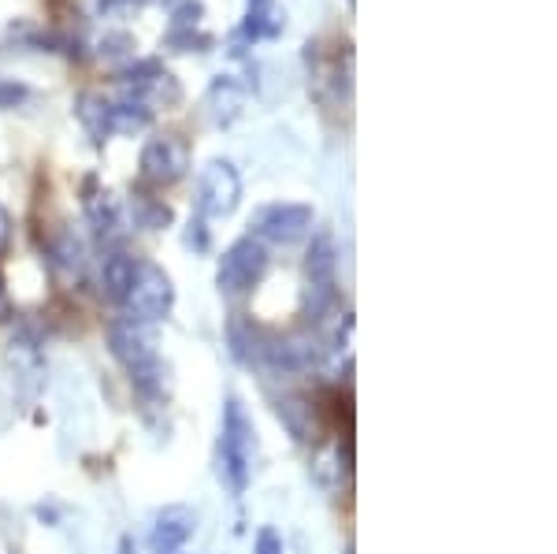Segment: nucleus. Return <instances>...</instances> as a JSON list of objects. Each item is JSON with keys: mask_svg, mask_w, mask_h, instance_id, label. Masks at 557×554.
I'll list each match as a JSON object with an SVG mask.
<instances>
[{"mask_svg": "<svg viewBox=\"0 0 557 554\" xmlns=\"http://www.w3.org/2000/svg\"><path fill=\"white\" fill-rule=\"evenodd\" d=\"M108 350L127 372L131 387L146 402H160L168 395V365L160 361L157 332L149 324H134V320H112L108 324Z\"/></svg>", "mask_w": 557, "mask_h": 554, "instance_id": "f257e3e1", "label": "nucleus"}, {"mask_svg": "<svg viewBox=\"0 0 557 554\" xmlns=\"http://www.w3.org/2000/svg\"><path fill=\"white\" fill-rule=\"evenodd\" d=\"M257 469V428L246 402L227 395L220 417V440H215V477L231 495H246Z\"/></svg>", "mask_w": 557, "mask_h": 554, "instance_id": "f03ea898", "label": "nucleus"}, {"mask_svg": "<svg viewBox=\"0 0 557 554\" xmlns=\"http://www.w3.org/2000/svg\"><path fill=\"white\" fill-rule=\"evenodd\" d=\"M338 301V249L331 231H317L305 249V317L317 324Z\"/></svg>", "mask_w": 557, "mask_h": 554, "instance_id": "7ed1b4c3", "label": "nucleus"}, {"mask_svg": "<svg viewBox=\"0 0 557 554\" xmlns=\"http://www.w3.org/2000/svg\"><path fill=\"white\" fill-rule=\"evenodd\" d=\"M123 320H134V324H160V320L172 317L175 309V283L172 275L152 261H138V272H134V283L123 298Z\"/></svg>", "mask_w": 557, "mask_h": 554, "instance_id": "20e7f679", "label": "nucleus"}, {"mask_svg": "<svg viewBox=\"0 0 557 554\" xmlns=\"http://www.w3.org/2000/svg\"><path fill=\"white\" fill-rule=\"evenodd\" d=\"M268 264H272V254H268V246L260 238H238V243L223 249L220 264H215V287L227 298H242V294H249L264 280Z\"/></svg>", "mask_w": 557, "mask_h": 554, "instance_id": "39448f33", "label": "nucleus"}, {"mask_svg": "<svg viewBox=\"0 0 557 554\" xmlns=\"http://www.w3.org/2000/svg\"><path fill=\"white\" fill-rule=\"evenodd\" d=\"M120 97L134 101L141 109L157 112V109H175L183 101V86L168 67H160L157 60H138L120 75Z\"/></svg>", "mask_w": 557, "mask_h": 554, "instance_id": "423d86ee", "label": "nucleus"}, {"mask_svg": "<svg viewBox=\"0 0 557 554\" xmlns=\"http://www.w3.org/2000/svg\"><path fill=\"white\" fill-rule=\"evenodd\" d=\"M242 201V175L231 160H209L201 168V178H197V209H201V220H223L238 209Z\"/></svg>", "mask_w": 557, "mask_h": 554, "instance_id": "0eeeda50", "label": "nucleus"}, {"mask_svg": "<svg viewBox=\"0 0 557 554\" xmlns=\"http://www.w3.org/2000/svg\"><path fill=\"white\" fill-rule=\"evenodd\" d=\"M312 205H298V201H272L264 209L253 212V238L260 243H275V246H290V243H301L305 235L312 231Z\"/></svg>", "mask_w": 557, "mask_h": 554, "instance_id": "6e6552de", "label": "nucleus"}, {"mask_svg": "<svg viewBox=\"0 0 557 554\" xmlns=\"http://www.w3.org/2000/svg\"><path fill=\"white\" fill-rule=\"evenodd\" d=\"M138 168H141V178H146V183L172 186L190 172V146H186L178 134H160V138L146 141Z\"/></svg>", "mask_w": 557, "mask_h": 554, "instance_id": "1a4fd4ad", "label": "nucleus"}, {"mask_svg": "<svg viewBox=\"0 0 557 554\" xmlns=\"http://www.w3.org/2000/svg\"><path fill=\"white\" fill-rule=\"evenodd\" d=\"M305 60H309V94L323 104L343 101L349 94V78H354V64L343 67V52H323L320 41H309Z\"/></svg>", "mask_w": 557, "mask_h": 554, "instance_id": "9d476101", "label": "nucleus"}, {"mask_svg": "<svg viewBox=\"0 0 557 554\" xmlns=\"http://www.w3.org/2000/svg\"><path fill=\"white\" fill-rule=\"evenodd\" d=\"M317 361H320L317 335H283V338L264 335V343L257 350V365H268L275 372H305Z\"/></svg>", "mask_w": 557, "mask_h": 554, "instance_id": "9b49d317", "label": "nucleus"}, {"mask_svg": "<svg viewBox=\"0 0 557 554\" xmlns=\"http://www.w3.org/2000/svg\"><path fill=\"white\" fill-rule=\"evenodd\" d=\"M197 529V514L190 506H164L152 517V532H149V547L152 554H178L190 543V535Z\"/></svg>", "mask_w": 557, "mask_h": 554, "instance_id": "f8f14e48", "label": "nucleus"}, {"mask_svg": "<svg viewBox=\"0 0 557 554\" xmlns=\"http://www.w3.org/2000/svg\"><path fill=\"white\" fill-rule=\"evenodd\" d=\"M275 414L286 424V432L298 443H317L320 440V421H317V402L305 395H283L275 398Z\"/></svg>", "mask_w": 557, "mask_h": 554, "instance_id": "ddd939ff", "label": "nucleus"}, {"mask_svg": "<svg viewBox=\"0 0 557 554\" xmlns=\"http://www.w3.org/2000/svg\"><path fill=\"white\" fill-rule=\"evenodd\" d=\"M286 26V12L278 8V0H246V20L238 26L242 41H260V38H278Z\"/></svg>", "mask_w": 557, "mask_h": 554, "instance_id": "4468645a", "label": "nucleus"}, {"mask_svg": "<svg viewBox=\"0 0 557 554\" xmlns=\"http://www.w3.org/2000/svg\"><path fill=\"white\" fill-rule=\"evenodd\" d=\"M83 209H86L89 227H94L97 235L115 238V231H120V201H115L112 190H101V186H97V178H86Z\"/></svg>", "mask_w": 557, "mask_h": 554, "instance_id": "2eb2a0df", "label": "nucleus"}, {"mask_svg": "<svg viewBox=\"0 0 557 554\" xmlns=\"http://www.w3.org/2000/svg\"><path fill=\"white\" fill-rule=\"evenodd\" d=\"M49 268L52 275H57L60 283H78L86 272V249L78 243L71 231H60L57 238H52L49 246Z\"/></svg>", "mask_w": 557, "mask_h": 554, "instance_id": "dca6fc26", "label": "nucleus"}, {"mask_svg": "<svg viewBox=\"0 0 557 554\" xmlns=\"http://www.w3.org/2000/svg\"><path fill=\"white\" fill-rule=\"evenodd\" d=\"M134 272H138V257L123 254V249H112V254L104 257L101 287L108 294V301L123 306V298H127V291H131V283H134Z\"/></svg>", "mask_w": 557, "mask_h": 554, "instance_id": "f3484780", "label": "nucleus"}, {"mask_svg": "<svg viewBox=\"0 0 557 554\" xmlns=\"http://www.w3.org/2000/svg\"><path fill=\"white\" fill-rule=\"evenodd\" d=\"M75 112L83 120V127L89 131V138L101 146V141L112 138V101L101 94H83L75 101Z\"/></svg>", "mask_w": 557, "mask_h": 554, "instance_id": "a211bd4d", "label": "nucleus"}, {"mask_svg": "<svg viewBox=\"0 0 557 554\" xmlns=\"http://www.w3.org/2000/svg\"><path fill=\"white\" fill-rule=\"evenodd\" d=\"M209 104H212V123L227 127V123L242 112V104H246V86H238L235 78L220 75L209 89Z\"/></svg>", "mask_w": 557, "mask_h": 554, "instance_id": "6ab92c4d", "label": "nucleus"}, {"mask_svg": "<svg viewBox=\"0 0 557 554\" xmlns=\"http://www.w3.org/2000/svg\"><path fill=\"white\" fill-rule=\"evenodd\" d=\"M172 220H175V212H172V205H164L160 198H152V194H134L131 198V223L134 227H141V231H164V227H172Z\"/></svg>", "mask_w": 557, "mask_h": 554, "instance_id": "aec40b11", "label": "nucleus"}, {"mask_svg": "<svg viewBox=\"0 0 557 554\" xmlns=\"http://www.w3.org/2000/svg\"><path fill=\"white\" fill-rule=\"evenodd\" d=\"M168 49L205 52V49H212V34H205L201 26H194V30H168Z\"/></svg>", "mask_w": 557, "mask_h": 554, "instance_id": "412c9836", "label": "nucleus"}, {"mask_svg": "<svg viewBox=\"0 0 557 554\" xmlns=\"http://www.w3.org/2000/svg\"><path fill=\"white\" fill-rule=\"evenodd\" d=\"M201 15H205V8L197 4V0H183L172 12V30H194V26H201Z\"/></svg>", "mask_w": 557, "mask_h": 554, "instance_id": "4be33fe9", "label": "nucleus"}, {"mask_svg": "<svg viewBox=\"0 0 557 554\" xmlns=\"http://www.w3.org/2000/svg\"><path fill=\"white\" fill-rule=\"evenodd\" d=\"M253 554H286V547H283V535H278V532L272 529V525H264V529L257 532Z\"/></svg>", "mask_w": 557, "mask_h": 554, "instance_id": "5701e85b", "label": "nucleus"}, {"mask_svg": "<svg viewBox=\"0 0 557 554\" xmlns=\"http://www.w3.org/2000/svg\"><path fill=\"white\" fill-rule=\"evenodd\" d=\"M101 52L104 57H131L134 41L127 38V34H108V38L101 41Z\"/></svg>", "mask_w": 557, "mask_h": 554, "instance_id": "b1692460", "label": "nucleus"}, {"mask_svg": "<svg viewBox=\"0 0 557 554\" xmlns=\"http://www.w3.org/2000/svg\"><path fill=\"white\" fill-rule=\"evenodd\" d=\"M186 246H194V249H209V231H205V220L197 217L190 223V231H186Z\"/></svg>", "mask_w": 557, "mask_h": 554, "instance_id": "393cba45", "label": "nucleus"}, {"mask_svg": "<svg viewBox=\"0 0 557 554\" xmlns=\"http://www.w3.org/2000/svg\"><path fill=\"white\" fill-rule=\"evenodd\" d=\"M8 246H12V217H8V209L0 205V257L8 254Z\"/></svg>", "mask_w": 557, "mask_h": 554, "instance_id": "a878e982", "label": "nucleus"}, {"mask_svg": "<svg viewBox=\"0 0 557 554\" xmlns=\"http://www.w3.org/2000/svg\"><path fill=\"white\" fill-rule=\"evenodd\" d=\"M12 317V301H8V294H4V280H0V320H8Z\"/></svg>", "mask_w": 557, "mask_h": 554, "instance_id": "bb28decb", "label": "nucleus"}]
</instances>
